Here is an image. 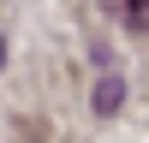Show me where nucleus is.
<instances>
[{"label": "nucleus", "mask_w": 149, "mask_h": 143, "mask_svg": "<svg viewBox=\"0 0 149 143\" xmlns=\"http://www.w3.org/2000/svg\"><path fill=\"white\" fill-rule=\"evenodd\" d=\"M125 30H149V0H102Z\"/></svg>", "instance_id": "nucleus-1"}, {"label": "nucleus", "mask_w": 149, "mask_h": 143, "mask_svg": "<svg viewBox=\"0 0 149 143\" xmlns=\"http://www.w3.org/2000/svg\"><path fill=\"white\" fill-rule=\"evenodd\" d=\"M119 101H125V83H119V72H102V83H95V113H113Z\"/></svg>", "instance_id": "nucleus-2"}, {"label": "nucleus", "mask_w": 149, "mask_h": 143, "mask_svg": "<svg viewBox=\"0 0 149 143\" xmlns=\"http://www.w3.org/2000/svg\"><path fill=\"white\" fill-rule=\"evenodd\" d=\"M0 60H6V42H0Z\"/></svg>", "instance_id": "nucleus-3"}]
</instances>
